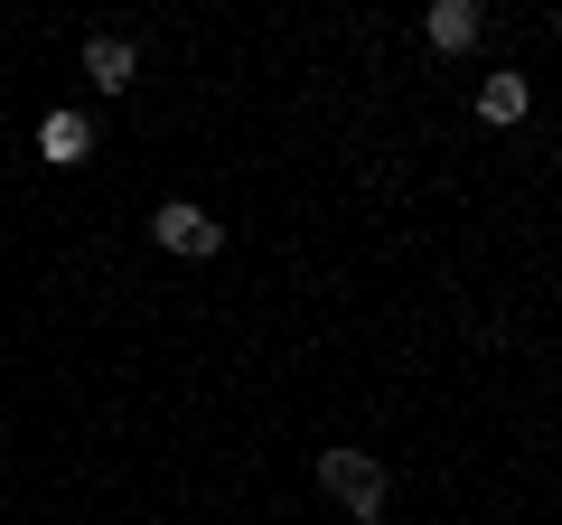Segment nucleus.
I'll return each instance as SVG.
<instances>
[{
  "mask_svg": "<svg viewBox=\"0 0 562 525\" xmlns=\"http://www.w3.org/2000/svg\"><path fill=\"white\" fill-rule=\"evenodd\" d=\"M319 488L347 506V516H366V525L384 516V460L375 450H319Z\"/></svg>",
  "mask_w": 562,
  "mask_h": 525,
  "instance_id": "obj_1",
  "label": "nucleus"
},
{
  "mask_svg": "<svg viewBox=\"0 0 562 525\" xmlns=\"http://www.w3.org/2000/svg\"><path fill=\"white\" fill-rule=\"evenodd\" d=\"M150 235H160V254H216V244H225V225L206 216V206H188V198H169L160 216H150Z\"/></svg>",
  "mask_w": 562,
  "mask_h": 525,
  "instance_id": "obj_2",
  "label": "nucleus"
},
{
  "mask_svg": "<svg viewBox=\"0 0 562 525\" xmlns=\"http://www.w3.org/2000/svg\"><path fill=\"white\" fill-rule=\"evenodd\" d=\"M38 160H47V169L94 160V122H85V113H47V122H38Z\"/></svg>",
  "mask_w": 562,
  "mask_h": 525,
  "instance_id": "obj_3",
  "label": "nucleus"
},
{
  "mask_svg": "<svg viewBox=\"0 0 562 525\" xmlns=\"http://www.w3.org/2000/svg\"><path fill=\"white\" fill-rule=\"evenodd\" d=\"M132 38H113V29H103V38H85V76H94V94H122V85H132Z\"/></svg>",
  "mask_w": 562,
  "mask_h": 525,
  "instance_id": "obj_4",
  "label": "nucleus"
},
{
  "mask_svg": "<svg viewBox=\"0 0 562 525\" xmlns=\"http://www.w3.org/2000/svg\"><path fill=\"white\" fill-rule=\"evenodd\" d=\"M422 38H431V47H450V57H460V47L479 38V0H431V10H422Z\"/></svg>",
  "mask_w": 562,
  "mask_h": 525,
  "instance_id": "obj_5",
  "label": "nucleus"
},
{
  "mask_svg": "<svg viewBox=\"0 0 562 525\" xmlns=\"http://www.w3.org/2000/svg\"><path fill=\"white\" fill-rule=\"evenodd\" d=\"M525 103H535V85H525L516 66H506V76H487V85H479V113H487V122H525Z\"/></svg>",
  "mask_w": 562,
  "mask_h": 525,
  "instance_id": "obj_6",
  "label": "nucleus"
}]
</instances>
